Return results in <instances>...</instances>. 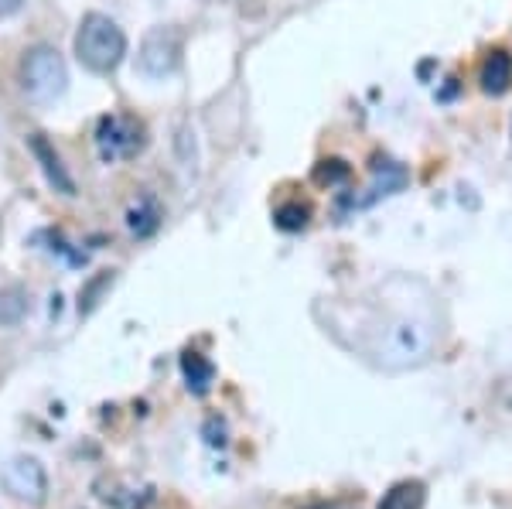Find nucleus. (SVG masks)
Returning <instances> with one entry per match:
<instances>
[{"instance_id":"f257e3e1","label":"nucleus","mask_w":512,"mask_h":509,"mask_svg":"<svg viewBox=\"0 0 512 509\" xmlns=\"http://www.w3.org/2000/svg\"><path fill=\"white\" fill-rule=\"evenodd\" d=\"M123 55H127V35L120 24L99 11H89L76 31V59L96 76H110L120 69Z\"/></svg>"},{"instance_id":"f03ea898","label":"nucleus","mask_w":512,"mask_h":509,"mask_svg":"<svg viewBox=\"0 0 512 509\" xmlns=\"http://www.w3.org/2000/svg\"><path fill=\"white\" fill-rule=\"evenodd\" d=\"M18 79L24 96L35 103H55L69 89V69H65L62 52L52 45L28 48L18 65Z\"/></svg>"},{"instance_id":"7ed1b4c3","label":"nucleus","mask_w":512,"mask_h":509,"mask_svg":"<svg viewBox=\"0 0 512 509\" xmlns=\"http://www.w3.org/2000/svg\"><path fill=\"white\" fill-rule=\"evenodd\" d=\"M147 147V127L127 113H110L96 123V151L106 164L137 158Z\"/></svg>"},{"instance_id":"20e7f679","label":"nucleus","mask_w":512,"mask_h":509,"mask_svg":"<svg viewBox=\"0 0 512 509\" xmlns=\"http://www.w3.org/2000/svg\"><path fill=\"white\" fill-rule=\"evenodd\" d=\"M434 346V328L427 322H417V318H403V322H396L386 328V339L379 352L390 366H410V363H420V359H427V352Z\"/></svg>"},{"instance_id":"39448f33","label":"nucleus","mask_w":512,"mask_h":509,"mask_svg":"<svg viewBox=\"0 0 512 509\" xmlns=\"http://www.w3.org/2000/svg\"><path fill=\"white\" fill-rule=\"evenodd\" d=\"M181 52H185V38H181L178 28H154L140 41L137 65L144 76L164 79L181 65Z\"/></svg>"},{"instance_id":"423d86ee","label":"nucleus","mask_w":512,"mask_h":509,"mask_svg":"<svg viewBox=\"0 0 512 509\" xmlns=\"http://www.w3.org/2000/svg\"><path fill=\"white\" fill-rule=\"evenodd\" d=\"M0 479H4L7 492H11L14 499H21V503H31V506H41L45 503V492H48V475L41 469L38 458H11V462L4 465V472H0Z\"/></svg>"},{"instance_id":"0eeeda50","label":"nucleus","mask_w":512,"mask_h":509,"mask_svg":"<svg viewBox=\"0 0 512 509\" xmlns=\"http://www.w3.org/2000/svg\"><path fill=\"white\" fill-rule=\"evenodd\" d=\"M28 147H31V154H35V161L41 164V171H45L48 185H52L55 192H62V195H76V182H72L69 168L62 164L59 151H55V144L48 141L45 134H31Z\"/></svg>"},{"instance_id":"6e6552de","label":"nucleus","mask_w":512,"mask_h":509,"mask_svg":"<svg viewBox=\"0 0 512 509\" xmlns=\"http://www.w3.org/2000/svg\"><path fill=\"white\" fill-rule=\"evenodd\" d=\"M478 86L485 96H506L512 89V52L509 48H489L478 65Z\"/></svg>"},{"instance_id":"1a4fd4ad","label":"nucleus","mask_w":512,"mask_h":509,"mask_svg":"<svg viewBox=\"0 0 512 509\" xmlns=\"http://www.w3.org/2000/svg\"><path fill=\"white\" fill-rule=\"evenodd\" d=\"M407 168H403L400 161L393 158H376L373 161V188H369V195H362L359 202H355V209H366V205H373L376 199H383V195H393L400 192L403 185H407Z\"/></svg>"},{"instance_id":"9d476101","label":"nucleus","mask_w":512,"mask_h":509,"mask_svg":"<svg viewBox=\"0 0 512 509\" xmlns=\"http://www.w3.org/2000/svg\"><path fill=\"white\" fill-rule=\"evenodd\" d=\"M427 506V486L420 479H403L390 486L383 499H379V509H424Z\"/></svg>"},{"instance_id":"9b49d317","label":"nucleus","mask_w":512,"mask_h":509,"mask_svg":"<svg viewBox=\"0 0 512 509\" xmlns=\"http://www.w3.org/2000/svg\"><path fill=\"white\" fill-rule=\"evenodd\" d=\"M181 373H185V380H188V390L202 397V393H209L216 369H212V363L205 356H198V352H185V356H181Z\"/></svg>"},{"instance_id":"f8f14e48","label":"nucleus","mask_w":512,"mask_h":509,"mask_svg":"<svg viewBox=\"0 0 512 509\" xmlns=\"http://www.w3.org/2000/svg\"><path fill=\"white\" fill-rule=\"evenodd\" d=\"M127 226H130V233H134L137 240H147V236L158 233V226H161V209H158V202H154V199H140V202L134 205V209H130Z\"/></svg>"},{"instance_id":"ddd939ff","label":"nucleus","mask_w":512,"mask_h":509,"mask_svg":"<svg viewBox=\"0 0 512 509\" xmlns=\"http://www.w3.org/2000/svg\"><path fill=\"white\" fill-rule=\"evenodd\" d=\"M28 315V294L21 287H0V325H18Z\"/></svg>"},{"instance_id":"4468645a","label":"nucleus","mask_w":512,"mask_h":509,"mask_svg":"<svg viewBox=\"0 0 512 509\" xmlns=\"http://www.w3.org/2000/svg\"><path fill=\"white\" fill-rule=\"evenodd\" d=\"M308 223H311V205H304V202L277 205V212H274V226L277 229H284V233H301Z\"/></svg>"},{"instance_id":"2eb2a0df","label":"nucleus","mask_w":512,"mask_h":509,"mask_svg":"<svg viewBox=\"0 0 512 509\" xmlns=\"http://www.w3.org/2000/svg\"><path fill=\"white\" fill-rule=\"evenodd\" d=\"M113 281H117V270H103V274H96L93 281L82 287L79 291V315H89V311L99 305V298H103L106 287H113Z\"/></svg>"},{"instance_id":"dca6fc26","label":"nucleus","mask_w":512,"mask_h":509,"mask_svg":"<svg viewBox=\"0 0 512 509\" xmlns=\"http://www.w3.org/2000/svg\"><path fill=\"white\" fill-rule=\"evenodd\" d=\"M352 178V168L345 164L342 158H325V161H318L315 164V182L318 185H345Z\"/></svg>"},{"instance_id":"f3484780","label":"nucleus","mask_w":512,"mask_h":509,"mask_svg":"<svg viewBox=\"0 0 512 509\" xmlns=\"http://www.w3.org/2000/svg\"><path fill=\"white\" fill-rule=\"evenodd\" d=\"M24 7V0H0V18H11Z\"/></svg>"},{"instance_id":"a211bd4d","label":"nucleus","mask_w":512,"mask_h":509,"mask_svg":"<svg viewBox=\"0 0 512 509\" xmlns=\"http://www.w3.org/2000/svg\"><path fill=\"white\" fill-rule=\"evenodd\" d=\"M308 509H349V506H342V503H318V506H308Z\"/></svg>"}]
</instances>
